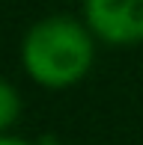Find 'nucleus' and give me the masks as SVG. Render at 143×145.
I'll return each instance as SVG.
<instances>
[{
	"instance_id": "obj_3",
	"label": "nucleus",
	"mask_w": 143,
	"mask_h": 145,
	"mask_svg": "<svg viewBox=\"0 0 143 145\" xmlns=\"http://www.w3.org/2000/svg\"><path fill=\"white\" fill-rule=\"evenodd\" d=\"M18 116H21V98H18V92L9 80L0 77V133L9 130L18 121Z\"/></svg>"
},
{
	"instance_id": "obj_4",
	"label": "nucleus",
	"mask_w": 143,
	"mask_h": 145,
	"mask_svg": "<svg viewBox=\"0 0 143 145\" xmlns=\"http://www.w3.org/2000/svg\"><path fill=\"white\" fill-rule=\"evenodd\" d=\"M0 145H33L30 139H21V136H9V133H0Z\"/></svg>"
},
{
	"instance_id": "obj_2",
	"label": "nucleus",
	"mask_w": 143,
	"mask_h": 145,
	"mask_svg": "<svg viewBox=\"0 0 143 145\" xmlns=\"http://www.w3.org/2000/svg\"><path fill=\"white\" fill-rule=\"evenodd\" d=\"M87 27L107 44L143 42V0H83Z\"/></svg>"
},
{
	"instance_id": "obj_1",
	"label": "nucleus",
	"mask_w": 143,
	"mask_h": 145,
	"mask_svg": "<svg viewBox=\"0 0 143 145\" xmlns=\"http://www.w3.org/2000/svg\"><path fill=\"white\" fill-rule=\"evenodd\" d=\"M89 33L87 24L69 15H51L33 24L21 44V62L30 80L45 89H66L83 80L95 56Z\"/></svg>"
}]
</instances>
